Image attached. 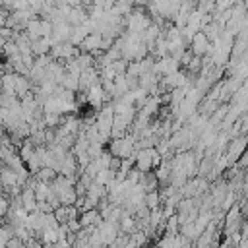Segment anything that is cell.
<instances>
[{
	"label": "cell",
	"instance_id": "ba28073f",
	"mask_svg": "<svg viewBox=\"0 0 248 248\" xmlns=\"http://www.w3.org/2000/svg\"><path fill=\"white\" fill-rule=\"evenodd\" d=\"M161 196H159V192L157 190H153V192H145V196H143V205L147 207V209H157L159 205H161Z\"/></svg>",
	"mask_w": 248,
	"mask_h": 248
},
{
	"label": "cell",
	"instance_id": "9a60e30c",
	"mask_svg": "<svg viewBox=\"0 0 248 248\" xmlns=\"http://www.w3.org/2000/svg\"><path fill=\"white\" fill-rule=\"evenodd\" d=\"M0 194H2V182H0Z\"/></svg>",
	"mask_w": 248,
	"mask_h": 248
},
{
	"label": "cell",
	"instance_id": "7c38bea8",
	"mask_svg": "<svg viewBox=\"0 0 248 248\" xmlns=\"http://www.w3.org/2000/svg\"><path fill=\"white\" fill-rule=\"evenodd\" d=\"M128 62H130V60H126V58H118V60H112V62H110V68L114 70L116 76H118V74H126Z\"/></svg>",
	"mask_w": 248,
	"mask_h": 248
},
{
	"label": "cell",
	"instance_id": "7a4b0ae2",
	"mask_svg": "<svg viewBox=\"0 0 248 248\" xmlns=\"http://www.w3.org/2000/svg\"><path fill=\"white\" fill-rule=\"evenodd\" d=\"M190 52L194 54V56H205L207 52H209V48H211V43H209V39L202 33V31H198V33H194L192 35V39H190Z\"/></svg>",
	"mask_w": 248,
	"mask_h": 248
},
{
	"label": "cell",
	"instance_id": "30bf717a",
	"mask_svg": "<svg viewBox=\"0 0 248 248\" xmlns=\"http://www.w3.org/2000/svg\"><path fill=\"white\" fill-rule=\"evenodd\" d=\"M60 116L62 114H56V112H43V124L45 128H56L60 124Z\"/></svg>",
	"mask_w": 248,
	"mask_h": 248
},
{
	"label": "cell",
	"instance_id": "4fadbf2b",
	"mask_svg": "<svg viewBox=\"0 0 248 248\" xmlns=\"http://www.w3.org/2000/svg\"><path fill=\"white\" fill-rule=\"evenodd\" d=\"M8 209H10V200L4 194H0V217H4L8 213Z\"/></svg>",
	"mask_w": 248,
	"mask_h": 248
},
{
	"label": "cell",
	"instance_id": "8fae6325",
	"mask_svg": "<svg viewBox=\"0 0 248 248\" xmlns=\"http://www.w3.org/2000/svg\"><path fill=\"white\" fill-rule=\"evenodd\" d=\"M74 60H76V64H78V68H79V70H85V68L93 66V56H91L89 52H79Z\"/></svg>",
	"mask_w": 248,
	"mask_h": 248
},
{
	"label": "cell",
	"instance_id": "9c48e42d",
	"mask_svg": "<svg viewBox=\"0 0 248 248\" xmlns=\"http://www.w3.org/2000/svg\"><path fill=\"white\" fill-rule=\"evenodd\" d=\"M56 174H58V172H56L52 167H41V169H39V170H37L33 176H35L37 180H41V182H50V180H52Z\"/></svg>",
	"mask_w": 248,
	"mask_h": 248
},
{
	"label": "cell",
	"instance_id": "5bb4252c",
	"mask_svg": "<svg viewBox=\"0 0 248 248\" xmlns=\"http://www.w3.org/2000/svg\"><path fill=\"white\" fill-rule=\"evenodd\" d=\"M149 2H151V0H134V6H138V8H145Z\"/></svg>",
	"mask_w": 248,
	"mask_h": 248
},
{
	"label": "cell",
	"instance_id": "277c9868",
	"mask_svg": "<svg viewBox=\"0 0 248 248\" xmlns=\"http://www.w3.org/2000/svg\"><path fill=\"white\" fill-rule=\"evenodd\" d=\"M52 213H54V217H56L58 223H66V221L76 219L79 215V211H78L76 205H58V207L52 209Z\"/></svg>",
	"mask_w": 248,
	"mask_h": 248
},
{
	"label": "cell",
	"instance_id": "8992f818",
	"mask_svg": "<svg viewBox=\"0 0 248 248\" xmlns=\"http://www.w3.org/2000/svg\"><path fill=\"white\" fill-rule=\"evenodd\" d=\"M87 19V10L83 6H76V8H70L68 16H66V21L74 27V25H79Z\"/></svg>",
	"mask_w": 248,
	"mask_h": 248
},
{
	"label": "cell",
	"instance_id": "5b68a950",
	"mask_svg": "<svg viewBox=\"0 0 248 248\" xmlns=\"http://www.w3.org/2000/svg\"><path fill=\"white\" fill-rule=\"evenodd\" d=\"M78 221H79L81 227H97V225L103 221V217H101V213L97 211V207H93V209L81 211V213L78 215Z\"/></svg>",
	"mask_w": 248,
	"mask_h": 248
},
{
	"label": "cell",
	"instance_id": "6da1fadb",
	"mask_svg": "<svg viewBox=\"0 0 248 248\" xmlns=\"http://www.w3.org/2000/svg\"><path fill=\"white\" fill-rule=\"evenodd\" d=\"M110 155L114 157H130L134 151H136V136L134 134H126L122 138H114L108 141V149H107Z\"/></svg>",
	"mask_w": 248,
	"mask_h": 248
},
{
	"label": "cell",
	"instance_id": "3957f363",
	"mask_svg": "<svg viewBox=\"0 0 248 248\" xmlns=\"http://www.w3.org/2000/svg\"><path fill=\"white\" fill-rule=\"evenodd\" d=\"M244 147H246V138H244V134H240L238 138H234L232 141H229V147H227V153H225V157L229 159V163L232 165L242 153H244Z\"/></svg>",
	"mask_w": 248,
	"mask_h": 248
},
{
	"label": "cell",
	"instance_id": "52a82bcc",
	"mask_svg": "<svg viewBox=\"0 0 248 248\" xmlns=\"http://www.w3.org/2000/svg\"><path fill=\"white\" fill-rule=\"evenodd\" d=\"M50 46H52V43H50V39H48V37H39V39L31 41V52H33V56L48 54Z\"/></svg>",
	"mask_w": 248,
	"mask_h": 248
}]
</instances>
